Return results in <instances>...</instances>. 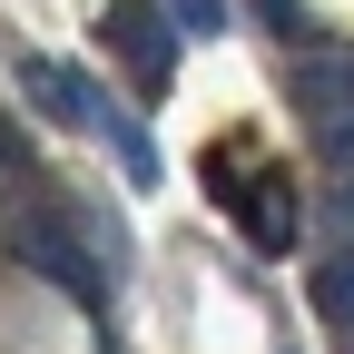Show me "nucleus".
Masks as SVG:
<instances>
[{
	"instance_id": "1",
	"label": "nucleus",
	"mask_w": 354,
	"mask_h": 354,
	"mask_svg": "<svg viewBox=\"0 0 354 354\" xmlns=\"http://www.w3.org/2000/svg\"><path fill=\"white\" fill-rule=\"evenodd\" d=\"M0 236H10L30 266H39V276H50L59 295H79V305H99L109 295V276H99V266H88V236L69 227V216L59 207H39V197H20V207H0Z\"/></svg>"
},
{
	"instance_id": "2",
	"label": "nucleus",
	"mask_w": 354,
	"mask_h": 354,
	"mask_svg": "<svg viewBox=\"0 0 354 354\" xmlns=\"http://www.w3.org/2000/svg\"><path fill=\"white\" fill-rule=\"evenodd\" d=\"M99 39H109V50L128 59V79H138V88H167V69H177V50H167V10H158V0H118Z\"/></svg>"
},
{
	"instance_id": "3",
	"label": "nucleus",
	"mask_w": 354,
	"mask_h": 354,
	"mask_svg": "<svg viewBox=\"0 0 354 354\" xmlns=\"http://www.w3.org/2000/svg\"><path fill=\"white\" fill-rule=\"evenodd\" d=\"M20 88H30V109L59 118V128H99V118H109V99H99L79 69H59V59H20Z\"/></svg>"
},
{
	"instance_id": "4",
	"label": "nucleus",
	"mask_w": 354,
	"mask_h": 354,
	"mask_svg": "<svg viewBox=\"0 0 354 354\" xmlns=\"http://www.w3.org/2000/svg\"><path fill=\"white\" fill-rule=\"evenodd\" d=\"M295 109L305 118H354V50H305L295 59Z\"/></svg>"
},
{
	"instance_id": "5",
	"label": "nucleus",
	"mask_w": 354,
	"mask_h": 354,
	"mask_svg": "<svg viewBox=\"0 0 354 354\" xmlns=\"http://www.w3.org/2000/svg\"><path fill=\"white\" fill-rule=\"evenodd\" d=\"M236 216H256V246H295V187L256 177V197H236Z\"/></svg>"
},
{
	"instance_id": "6",
	"label": "nucleus",
	"mask_w": 354,
	"mask_h": 354,
	"mask_svg": "<svg viewBox=\"0 0 354 354\" xmlns=\"http://www.w3.org/2000/svg\"><path fill=\"white\" fill-rule=\"evenodd\" d=\"M315 315H325L335 335H354V246H335V256L315 266Z\"/></svg>"
},
{
	"instance_id": "7",
	"label": "nucleus",
	"mask_w": 354,
	"mask_h": 354,
	"mask_svg": "<svg viewBox=\"0 0 354 354\" xmlns=\"http://www.w3.org/2000/svg\"><path fill=\"white\" fill-rule=\"evenodd\" d=\"M315 148H325L335 177H354V118H325V128H315Z\"/></svg>"
},
{
	"instance_id": "8",
	"label": "nucleus",
	"mask_w": 354,
	"mask_h": 354,
	"mask_svg": "<svg viewBox=\"0 0 354 354\" xmlns=\"http://www.w3.org/2000/svg\"><path fill=\"white\" fill-rule=\"evenodd\" d=\"M177 20H187L197 39H216V30H227V0H177Z\"/></svg>"
},
{
	"instance_id": "9",
	"label": "nucleus",
	"mask_w": 354,
	"mask_h": 354,
	"mask_svg": "<svg viewBox=\"0 0 354 354\" xmlns=\"http://www.w3.org/2000/svg\"><path fill=\"white\" fill-rule=\"evenodd\" d=\"M325 227L354 246V177H344V187H325Z\"/></svg>"
},
{
	"instance_id": "10",
	"label": "nucleus",
	"mask_w": 354,
	"mask_h": 354,
	"mask_svg": "<svg viewBox=\"0 0 354 354\" xmlns=\"http://www.w3.org/2000/svg\"><path fill=\"white\" fill-rule=\"evenodd\" d=\"M256 10H266V20H276V30H305V20H295V0H256Z\"/></svg>"
}]
</instances>
